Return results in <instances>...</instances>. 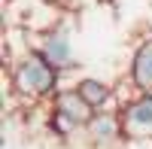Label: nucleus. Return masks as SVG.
<instances>
[{
    "label": "nucleus",
    "instance_id": "423d86ee",
    "mask_svg": "<svg viewBox=\"0 0 152 149\" xmlns=\"http://www.w3.org/2000/svg\"><path fill=\"white\" fill-rule=\"evenodd\" d=\"M76 91L85 97V104L94 110H119V101H116V88L107 82V79H97V76H79L73 82Z\"/></svg>",
    "mask_w": 152,
    "mask_h": 149
},
{
    "label": "nucleus",
    "instance_id": "39448f33",
    "mask_svg": "<svg viewBox=\"0 0 152 149\" xmlns=\"http://www.w3.org/2000/svg\"><path fill=\"white\" fill-rule=\"evenodd\" d=\"M128 79L137 91H152V34L134 46L128 61Z\"/></svg>",
    "mask_w": 152,
    "mask_h": 149
},
{
    "label": "nucleus",
    "instance_id": "20e7f679",
    "mask_svg": "<svg viewBox=\"0 0 152 149\" xmlns=\"http://www.w3.org/2000/svg\"><path fill=\"white\" fill-rule=\"evenodd\" d=\"M82 137H85V143L91 149H116L119 143H125L119 110H97L94 119L85 125Z\"/></svg>",
    "mask_w": 152,
    "mask_h": 149
},
{
    "label": "nucleus",
    "instance_id": "7ed1b4c3",
    "mask_svg": "<svg viewBox=\"0 0 152 149\" xmlns=\"http://www.w3.org/2000/svg\"><path fill=\"white\" fill-rule=\"evenodd\" d=\"M125 143H149L152 140V91H140L119 110Z\"/></svg>",
    "mask_w": 152,
    "mask_h": 149
},
{
    "label": "nucleus",
    "instance_id": "f03ea898",
    "mask_svg": "<svg viewBox=\"0 0 152 149\" xmlns=\"http://www.w3.org/2000/svg\"><path fill=\"white\" fill-rule=\"evenodd\" d=\"M34 49L61 73L76 67V49H73V37H70V28H67V18L58 28L46 31V34H34Z\"/></svg>",
    "mask_w": 152,
    "mask_h": 149
},
{
    "label": "nucleus",
    "instance_id": "0eeeda50",
    "mask_svg": "<svg viewBox=\"0 0 152 149\" xmlns=\"http://www.w3.org/2000/svg\"><path fill=\"white\" fill-rule=\"evenodd\" d=\"M52 110H58V113H64L67 119H73L82 131H85L88 122L94 119V110L85 104V97L76 91V85H64V88L52 97Z\"/></svg>",
    "mask_w": 152,
    "mask_h": 149
},
{
    "label": "nucleus",
    "instance_id": "f257e3e1",
    "mask_svg": "<svg viewBox=\"0 0 152 149\" xmlns=\"http://www.w3.org/2000/svg\"><path fill=\"white\" fill-rule=\"evenodd\" d=\"M6 82L15 91L21 110L24 107H40V104H52V97L64 88V73L55 70L49 61L37 52L21 55L15 64L6 70Z\"/></svg>",
    "mask_w": 152,
    "mask_h": 149
},
{
    "label": "nucleus",
    "instance_id": "1a4fd4ad",
    "mask_svg": "<svg viewBox=\"0 0 152 149\" xmlns=\"http://www.w3.org/2000/svg\"><path fill=\"white\" fill-rule=\"evenodd\" d=\"M46 3H58V0H46Z\"/></svg>",
    "mask_w": 152,
    "mask_h": 149
},
{
    "label": "nucleus",
    "instance_id": "6e6552de",
    "mask_svg": "<svg viewBox=\"0 0 152 149\" xmlns=\"http://www.w3.org/2000/svg\"><path fill=\"white\" fill-rule=\"evenodd\" d=\"M43 131H46L55 143H70L73 137H79V134H82V128L76 125L73 119H67L64 113L52 110V104H49V113H46V125H43Z\"/></svg>",
    "mask_w": 152,
    "mask_h": 149
}]
</instances>
